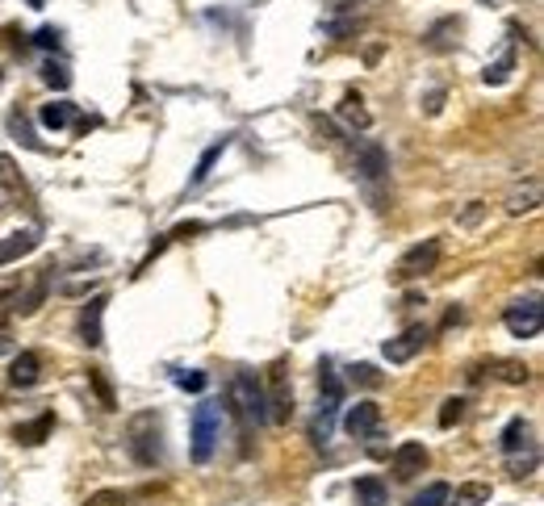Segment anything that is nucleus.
I'll use <instances>...</instances> for the list:
<instances>
[{"label": "nucleus", "mask_w": 544, "mask_h": 506, "mask_svg": "<svg viewBox=\"0 0 544 506\" xmlns=\"http://www.w3.org/2000/svg\"><path fill=\"white\" fill-rule=\"evenodd\" d=\"M89 385L97 389L101 406H105V410H118V397H113V385H109V377L101 373V368H89Z\"/></svg>", "instance_id": "29"}, {"label": "nucleus", "mask_w": 544, "mask_h": 506, "mask_svg": "<svg viewBox=\"0 0 544 506\" xmlns=\"http://www.w3.org/2000/svg\"><path fill=\"white\" fill-rule=\"evenodd\" d=\"M172 385L185 389V394H201V389L209 385V377L201 368H176V373H172Z\"/></svg>", "instance_id": "27"}, {"label": "nucleus", "mask_w": 544, "mask_h": 506, "mask_svg": "<svg viewBox=\"0 0 544 506\" xmlns=\"http://www.w3.org/2000/svg\"><path fill=\"white\" fill-rule=\"evenodd\" d=\"M197 230H206V227H201V222H185V227H176L168 238H185V235H197Z\"/></svg>", "instance_id": "40"}, {"label": "nucleus", "mask_w": 544, "mask_h": 506, "mask_svg": "<svg viewBox=\"0 0 544 506\" xmlns=\"http://www.w3.org/2000/svg\"><path fill=\"white\" fill-rule=\"evenodd\" d=\"M440 256H444V248H440V238H423V243H415V248H406L402 259L394 264V280H419L427 277V272H435V264H440Z\"/></svg>", "instance_id": "5"}, {"label": "nucleus", "mask_w": 544, "mask_h": 506, "mask_svg": "<svg viewBox=\"0 0 544 506\" xmlns=\"http://www.w3.org/2000/svg\"><path fill=\"white\" fill-rule=\"evenodd\" d=\"M490 368L498 373V381H503V385H528V377H532L524 360H495Z\"/></svg>", "instance_id": "23"}, {"label": "nucleus", "mask_w": 544, "mask_h": 506, "mask_svg": "<svg viewBox=\"0 0 544 506\" xmlns=\"http://www.w3.org/2000/svg\"><path fill=\"white\" fill-rule=\"evenodd\" d=\"M394 477L398 481H415L419 473H423L427 465H432V457H427V448L423 444H415V439H406V444H398L394 448Z\"/></svg>", "instance_id": "9"}, {"label": "nucleus", "mask_w": 544, "mask_h": 506, "mask_svg": "<svg viewBox=\"0 0 544 506\" xmlns=\"http://www.w3.org/2000/svg\"><path fill=\"white\" fill-rule=\"evenodd\" d=\"M528 448H536V439H532V423H528V418H511V423L503 427V457L528 452Z\"/></svg>", "instance_id": "15"}, {"label": "nucleus", "mask_w": 544, "mask_h": 506, "mask_svg": "<svg viewBox=\"0 0 544 506\" xmlns=\"http://www.w3.org/2000/svg\"><path fill=\"white\" fill-rule=\"evenodd\" d=\"M38 373H42V360L34 356V352H21V356L13 360V368H9V385L13 389H30V385H38Z\"/></svg>", "instance_id": "16"}, {"label": "nucleus", "mask_w": 544, "mask_h": 506, "mask_svg": "<svg viewBox=\"0 0 544 506\" xmlns=\"http://www.w3.org/2000/svg\"><path fill=\"white\" fill-rule=\"evenodd\" d=\"M42 298H47V277H42L34 289H26V293L17 289V293H13V310H17V314H34Z\"/></svg>", "instance_id": "26"}, {"label": "nucleus", "mask_w": 544, "mask_h": 506, "mask_svg": "<svg viewBox=\"0 0 544 506\" xmlns=\"http://www.w3.org/2000/svg\"><path fill=\"white\" fill-rule=\"evenodd\" d=\"M352 381H357V385H365V389H377L386 377H381L373 364H352Z\"/></svg>", "instance_id": "35"}, {"label": "nucleus", "mask_w": 544, "mask_h": 506, "mask_svg": "<svg viewBox=\"0 0 544 506\" xmlns=\"http://www.w3.org/2000/svg\"><path fill=\"white\" fill-rule=\"evenodd\" d=\"M536 465H540V448H528V452H515V457H507V473H511V477L536 473Z\"/></svg>", "instance_id": "28"}, {"label": "nucleus", "mask_w": 544, "mask_h": 506, "mask_svg": "<svg viewBox=\"0 0 544 506\" xmlns=\"http://www.w3.org/2000/svg\"><path fill=\"white\" fill-rule=\"evenodd\" d=\"M0 189L9 193V197H21V193H26V180H21L13 155H0Z\"/></svg>", "instance_id": "25"}, {"label": "nucleus", "mask_w": 544, "mask_h": 506, "mask_svg": "<svg viewBox=\"0 0 544 506\" xmlns=\"http://www.w3.org/2000/svg\"><path fill=\"white\" fill-rule=\"evenodd\" d=\"M105 306H109V298L105 293H97V298H89L84 301V310H80V339L89 343V348H101L105 343Z\"/></svg>", "instance_id": "10"}, {"label": "nucleus", "mask_w": 544, "mask_h": 506, "mask_svg": "<svg viewBox=\"0 0 544 506\" xmlns=\"http://www.w3.org/2000/svg\"><path fill=\"white\" fill-rule=\"evenodd\" d=\"M423 105H427V113H440V110H444V92H440V89H435V92H427V100H423Z\"/></svg>", "instance_id": "39"}, {"label": "nucleus", "mask_w": 544, "mask_h": 506, "mask_svg": "<svg viewBox=\"0 0 544 506\" xmlns=\"http://www.w3.org/2000/svg\"><path fill=\"white\" fill-rule=\"evenodd\" d=\"M50 431H55V415H50V410H42L38 418H30V423H21V427L13 431V439H17V444H26V448H38L42 439L50 436Z\"/></svg>", "instance_id": "17"}, {"label": "nucleus", "mask_w": 544, "mask_h": 506, "mask_svg": "<svg viewBox=\"0 0 544 506\" xmlns=\"http://www.w3.org/2000/svg\"><path fill=\"white\" fill-rule=\"evenodd\" d=\"M461 318H465V310H448V318H444V327H456V322H461Z\"/></svg>", "instance_id": "41"}, {"label": "nucleus", "mask_w": 544, "mask_h": 506, "mask_svg": "<svg viewBox=\"0 0 544 506\" xmlns=\"http://www.w3.org/2000/svg\"><path fill=\"white\" fill-rule=\"evenodd\" d=\"M540 209V180H528V184H515L507 193V214L519 218V214H536Z\"/></svg>", "instance_id": "14"}, {"label": "nucleus", "mask_w": 544, "mask_h": 506, "mask_svg": "<svg viewBox=\"0 0 544 506\" xmlns=\"http://www.w3.org/2000/svg\"><path fill=\"white\" fill-rule=\"evenodd\" d=\"M357 498H360V506H386L389 490L381 486L377 477H360V481H357Z\"/></svg>", "instance_id": "24"}, {"label": "nucleus", "mask_w": 544, "mask_h": 506, "mask_svg": "<svg viewBox=\"0 0 544 506\" xmlns=\"http://www.w3.org/2000/svg\"><path fill=\"white\" fill-rule=\"evenodd\" d=\"M336 113H339V118H344L352 130H368V126H373V113L365 110V97H360V92H344V100H339Z\"/></svg>", "instance_id": "18"}, {"label": "nucleus", "mask_w": 544, "mask_h": 506, "mask_svg": "<svg viewBox=\"0 0 544 506\" xmlns=\"http://www.w3.org/2000/svg\"><path fill=\"white\" fill-rule=\"evenodd\" d=\"M503 327L511 331L515 339H536L544 331V306L540 298H519L503 310Z\"/></svg>", "instance_id": "6"}, {"label": "nucleus", "mask_w": 544, "mask_h": 506, "mask_svg": "<svg viewBox=\"0 0 544 506\" xmlns=\"http://www.w3.org/2000/svg\"><path fill=\"white\" fill-rule=\"evenodd\" d=\"M490 502V481H465L456 486V494H448V506H485Z\"/></svg>", "instance_id": "20"}, {"label": "nucleus", "mask_w": 544, "mask_h": 506, "mask_svg": "<svg viewBox=\"0 0 544 506\" xmlns=\"http://www.w3.org/2000/svg\"><path fill=\"white\" fill-rule=\"evenodd\" d=\"M218 439H222V402L206 397V402L193 406V444H188V457L197 460V465H209Z\"/></svg>", "instance_id": "4"}, {"label": "nucleus", "mask_w": 544, "mask_h": 506, "mask_svg": "<svg viewBox=\"0 0 544 506\" xmlns=\"http://www.w3.org/2000/svg\"><path fill=\"white\" fill-rule=\"evenodd\" d=\"M227 397H230V410H235V418H239V427H243V436H251L256 427H264V423H268L264 385L256 381V373L239 368L235 377H230V385H227Z\"/></svg>", "instance_id": "1"}, {"label": "nucleus", "mask_w": 544, "mask_h": 506, "mask_svg": "<svg viewBox=\"0 0 544 506\" xmlns=\"http://www.w3.org/2000/svg\"><path fill=\"white\" fill-rule=\"evenodd\" d=\"M465 397H448L444 406H440V427H456V423H461V418H465Z\"/></svg>", "instance_id": "31"}, {"label": "nucleus", "mask_w": 544, "mask_h": 506, "mask_svg": "<svg viewBox=\"0 0 544 506\" xmlns=\"http://www.w3.org/2000/svg\"><path fill=\"white\" fill-rule=\"evenodd\" d=\"M38 121L47 130H68L71 121H76V105H71V100H50V105L38 110Z\"/></svg>", "instance_id": "19"}, {"label": "nucleus", "mask_w": 544, "mask_h": 506, "mask_svg": "<svg viewBox=\"0 0 544 506\" xmlns=\"http://www.w3.org/2000/svg\"><path fill=\"white\" fill-rule=\"evenodd\" d=\"M482 5H495V0H482Z\"/></svg>", "instance_id": "44"}, {"label": "nucleus", "mask_w": 544, "mask_h": 506, "mask_svg": "<svg viewBox=\"0 0 544 506\" xmlns=\"http://www.w3.org/2000/svg\"><path fill=\"white\" fill-rule=\"evenodd\" d=\"M511 71H515V50H503V55H498L495 63H485L482 79L498 89V84H507V79H511Z\"/></svg>", "instance_id": "22"}, {"label": "nucleus", "mask_w": 544, "mask_h": 506, "mask_svg": "<svg viewBox=\"0 0 544 506\" xmlns=\"http://www.w3.org/2000/svg\"><path fill=\"white\" fill-rule=\"evenodd\" d=\"M13 352V335H0V356H9Z\"/></svg>", "instance_id": "42"}, {"label": "nucleus", "mask_w": 544, "mask_h": 506, "mask_svg": "<svg viewBox=\"0 0 544 506\" xmlns=\"http://www.w3.org/2000/svg\"><path fill=\"white\" fill-rule=\"evenodd\" d=\"M38 248V230H13V235L0 238V269H9V264H17V259H26L30 251Z\"/></svg>", "instance_id": "12"}, {"label": "nucleus", "mask_w": 544, "mask_h": 506, "mask_svg": "<svg viewBox=\"0 0 544 506\" xmlns=\"http://www.w3.org/2000/svg\"><path fill=\"white\" fill-rule=\"evenodd\" d=\"M482 214H485V206H482V201H474V206H469L456 222H461V227H477V222H482Z\"/></svg>", "instance_id": "38"}, {"label": "nucleus", "mask_w": 544, "mask_h": 506, "mask_svg": "<svg viewBox=\"0 0 544 506\" xmlns=\"http://www.w3.org/2000/svg\"><path fill=\"white\" fill-rule=\"evenodd\" d=\"M0 335H9V318L0 314Z\"/></svg>", "instance_id": "43"}, {"label": "nucleus", "mask_w": 544, "mask_h": 506, "mask_svg": "<svg viewBox=\"0 0 544 506\" xmlns=\"http://www.w3.org/2000/svg\"><path fill=\"white\" fill-rule=\"evenodd\" d=\"M456 34H461V21H456V17H444V21H435L432 30L423 34V42H427L432 50H448V47L456 42Z\"/></svg>", "instance_id": "21"}, {"label": "nucleus", "mask_w": 544, "mask_h": 506, "mask_svg": "<svg viewBox=\"0 0 544 506\" xmlns=\"http://www.w3.org/2000/svg\"><path fill=\"white\" fill-rule=\"evenodd\" d=\"M84 506H130V498L122 494V490H92V494L84 498Z\"/></svg>", "instance_id": "32"}, {"label": "nucleus", "mask_w": 544, "mask_h": 506, "mask_svg": "<svg viewBox=\"0 0 544 506\" xmlns=\"http://www.w3.org/2000/svg\"><path fill=\"white\" fill-rule=\"evenodd\" d=\"M42 79H47V84H50V89H68V84H71V71L68 68H63V63H55V59H50L47 63V68H42Z\"/></svg>", "instance_id": "34"}, {"label": "nucleus", "mask_w": 544, "mask_h": 506, "mask_svg": "<svg viewBox=\"0 0 544 506\" xmlns=\"http://www.w3.org/2000/svg\"><path fill=\"white\" fill-rule=\"evenodd\" d=\"M344 427H347V436H352V439L377 436V427H381V406H377V402H357V406L347 410Z\"/></svg>", "instance_id": "11"}, {"label": "nucleus", "mask_w": 544, "mask_h": 506, "mask_svg": "<svg viewBox=\"0 0 544 506\" xmlns=\"http://www.w3.org/2000/svg\"><path fill=\"white\" fill-rule=\"evenodd\" d=\"M9 130H13V134H17V139H21V142H26V147H34V151H42V142H38V139H34V130H30V126H26V121H21V118H17V113H13V118H9Z\"/></svg>", "instance_id": "36"}, {"label": "nucleus", "mask_w": 544, "mask_h": 506, "mask_svg": "<svg viewBox=\"0 0 544 506\" xmlns=\"http://www.w3.org/2000/svg\"><path fill=\"white\" fill-rule=\"evenodd\" d=\"M227 142H230V139H222V142H214V147H209V151H206V155H201V163H197V172H193V184H201V180H206V176H209V168H214V163H218V155H222V151H227Z\"/></svg>", "instance_id": "33"}, {"label": "nucleus", "mask_w": 544, "mask_h": 506, "mask_svg": "<svg viewBox=\"0 0 544 506\" xmlns=\"http://www.w3.org/2000/svg\"><path fill=\"white\" fill-rule=\"evenodd\" d=\"M448 494H453V490H448L444 481H432L423 494L411 498V506H448Z\"/></svg>", "instance_id": "30"}, {"label": "nucleus", "mask_w": 544, "mask_h": 506, "mask_svg": "<svg viewBox=\"0 0 544 506\" xmlns=\"http://www.w3.org/2000/svg\"><path fill=\"white\" fill-rule=\"evenodd\" d=\"M264 406H268V423H289V415H293V389H289V377H285V360H277L268 368Z\"/></svg>", "instance_id": "7"}, {"label": "nucleus", "mask_w": 544, "mask_h": 506, "mask_svg": "<svg viewBox=\"0 0 544 506\" xmlns=\"http://www.w3.org/2000/svg\"><path fill=\"white\" fill-rule=\"evenodd\" d=\"M427 339H432V327H423V322H415V327H406L402 335L386 339V360L389 364H411V360L419 356V352L427 348Z\"/></svg>", "instance_id": "8"}, {"label": "nucleus", "mask_w": 544, "mask_h": 506, "mask_svg": "<svg viewBox=\"0 0 544 506\" xmlns=\"http://www.w3.org/2000/svg\"><path fill=\"white\" fill-rule=\"evenodd\" d=\"M126 444H130L134 465H143V469H155L164 460V423H159L155 410H143V415L130 418Z\"/></svg>", "instance_id": "2"}, {"label": "nucleus", "mask_w": 544, "mask_h": 506, "mask_svg": "<svg viewBox=\"0 0 544 506\" xmlns=\"http://www.w3.org/2000/svg\"><path fill=\"white\" fill-rule=\"evenodd\" d=\"M357 172H360V180H381V176H386V172H389L386 147H381V142H365L360 155H357Z\"/></svg>", "instance_id": "13"}, {"label": "nucleus", "mask_w": 544, "mask_h": 506, "mask_svg": "<svg viewBox=\"0 0 544 506\" xmlns=\"http://www.w3.org/2000/svg\"><path fill=\"white\" fill-rule=\"evenodd\" d=\"M34 42H38L42 50H59V42H63V34L55 30V26H42L38 34H34Z\"/></svg>", "instance_id": "37"}, {"label": "nucleus", "mask_w": 544, "mask_h": 506, "mask_svg": "<svg viewBox=\"0 0 544 506\" xmlns=\"http://www.w3.org/2000/svg\"><path fill=\"white\" fill-rule=\"evenodd\" d=\"M344 406V381H339L336 364L323 360L318 364V418H315V444H326L336 431V415Z\"/></svg>", "instance_id": "3"}]
</instances>
